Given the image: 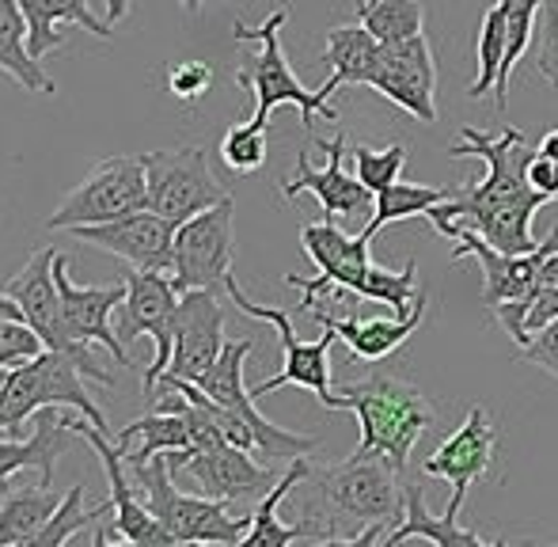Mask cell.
<instances>
[{"mask_svg":"<svg viewBox=\"0 0 558 547\" xmlns=\"http://www.w3.org/2000/svg\"><path fill=\"white\" fill-rule=\"evenodd\" d=\"M69 426H73V434H81L84 441H88L92 449L99 452V460H104V472H107V483H111L114 525L104 528V533H96V544H111V540H125V544H137V547L175 544V540H171L168 528H163L160 521L153 518V510H148V506L141 502L137 487H133V479L125 475V452H122V445H114L111 437H107V429L92 426L88 418H73Z\"/></svg>","mask_w":558,"mask_h":547,"instance_id":"18","label":"cell"},{"mask_svg":"<svg viewBox=\"0 0 558 547\" xmlns=\"http://www.w3.org/2000/svg\"><path fill=\"white\" fill-rule=\"evenodd\" d=\"M289 15H293V8L281 4V8H274L263 23H255V27H247L243 20L232 23L235 42H258L255 58H247V65L235 69V84L255 96V114H251V122H255V126H270V114L278 111L281 104H293L308 130L316 119L338 122L331 96H327L324 88H316V92L304 88L301 76L289 69L286 46H281V27L289 23Z\"/></svg>","mask_w":558,"mask_h":547,"instance_id":"5","label":"cell"},{"mask_svg":"<svg viewBox=\"0 0 558 547\" xmlns=\"http://www.w3.org/2000/svg\"><path fill=\"white\" fill-rule=\"evenodd\" d=\"M452 259H475L483 267V304L486 308H498V304H524L536 296L539 289V267L551 252H558V224L539 240L532 252L524 255H506L498 247L486 244L478 232L471 229H452Z\"/></svg>","mask_w":558,"mask_h":547,"instance_id":"15","label":"cell"},{"mask_svg":"<svg viewBox=\"0 0 558 547\" xmlns=\"http://www.w3.org/2000/svg\"><path fill=\"white\" fill-rule=\"evenodd\" d=\"M384 42L365 27V23H342V27L327 31L324 42V61L331 69L319 88L327 96H335L338 88H368V76H373L376 61H380Z\"/></svg>","mask_w":558,"mask_h":547,"instance_id":"26","label":"cell"},{"mask_svg":"<svg viewBox=\"0 0 558 547\" xmlns=\"http://www.w3.org/2000/svg\"><path fill=\"white\" fill-rule=\"evenodd\" d=\"M368 88L376 96H384L388 104L403 107L411 119L434 126L437 122V61L434 46L426 35L403 38V42H391L380 50L373 76H368Z\"/></svg>","mask_w":558,"mask_h":547,"instance_id":"19","label":"cell"},{"mask_svg":"<svg viewBox=\"0 0 558 547\" xmlns=\"http://www.w3.org/2000/svg\"><path fill=\"white\" fill-rule=\"evenodd\" d=\"M304 255L316 263V278H301V274H286V285L301 289V296H365V301L388 304L391 316H407L418 304V263H407L403 270L376 267L368 244L373 240L365 232L345 236L338 221H319L301 229Z\"/></svg>","mask_w":558,"mask_h":547,"instance_id":"3","label":"cell"},{"mask_svg":"<svg viewBox=\"0 0 558 547\" xmlns=\"http://www.w3.org/2000/svg\"><path fill=\"white\" fill-rule=\"evenodd\" d=\"M498 452V426L483 408H471L463 414V422L422 460V472L434 479L452 483V498H448V518H460V506L468 498L471 483H478L494 464Z\"/></svg>","mask_w":558,"mask_h":547,"instance_id":"20","label":"cell"},{"mask_svg":"<svg viewBox=\"0 0 558 547\" xmlns=\"http://www.w3.org/2000/svg\"><path fill=\"white\" fill-rule=\"evenodd\" d=\"M163 88L179 99V104H198V99L209 96L214 88V69L206 61H179L163 73Z\"/></svg>","mask_w":558,"mask_h":547,"instance_id":"39","label":"cell"},{"mask_svg":"<svg viewBox=\"0 0 558 547\" xmlns=\"http://www.w3.org/2000/svg\"><path fill=\"white\" fill-rule=\"evenodd\" d=\"M0 73L12 76L23 92L53 96V81L27 46V20L20 12V0H0Z\"/></svg>","mask_w":558,"mask_h":547,"instance_id":"29","label":"cell"},{"mask_svg":"<svg viewBox=\"0 0 558 547\" xmlns=\"http://www.w3.org/2000/svg\"><path fill=\"white\" fill-rule=\"evenodd\" d=\"M448 194H452V191H441V186H418V183H391V186H384V191L376 194V202H373V217H368V224L361 232L373 240L376 232L388 229V224L411 221V217H426L429 209L437 206V202L448 198Z\"/></svg>","mask_w":558,"mask_h":547,"instance_id":"32","label":"cell"},{"mask_svg":"<svg viewBox=\"0 0 558 547\" xmlns=\"http://www.w3.org/2000/svg\"><path fill=\"white\" fill-rule=\"evenodd\" d=\"M539 20V0H506V58H501V73L494 84V104L498 111L509 107V76H513L517 61L524 58V50L532 46Z\"/></svg>","mask_w":558,"mask_h":547,"instance_id":"35","label":"cell"},{"mask_svg":"<svg viewBox=\"0 0 558 547\" xmlns=\"http://www.w3.org/2000/svg\"><path fill=\"white\" fill-rule=\"evenodd\" d=\"M179 8H183V12H191V15H198L202 12V4H206V0H175Z\"/></svg>","mask_w":558,"mask_h":547,"instance_id":"48","label":"cell"},{"mask_svg":"<svg viewBox=\"0 0 558 547\" xmlns=\"http://www.w3.org/2000/svg\"><path fill=\"white\" fill-rule=\"evenodd\" d=\"M43 408H76L92 426L107 429L104 411L84 388V369L76 357L61 354V350H43V354L27 357V362L12 365V377L0 396V429L15 434L20 422L35 418Z\"/></svg>","mask_w":558,"mask_h":547,"instance_id":"7","label":"cell"},{"mask_svg":"<svg viewBox=\"0 0 558 547\" xmlns=\"http://www.w3.org/2000/svg\"><path fill=\"white\" fill-rule=\"evenodd\" d=\"M403 518V472L388 457H350L312 467L296 490V521L304 540L365 547Z\"/></svg>","mask_w":558,"mask_h":547,"instance_id":"2","label":"cell"},{"mask_svg":"<svg viewBox=\"0 0 558 547\" xmlns=\"http://www.w3.org/2000/svg\"><path fill=\"white\" fill-rule=\"evenodd\" d=\"M43 350V339L27 319H0V365H20Z\"/></svg>","mask_w":558,"mask_h":547,"instance_id":"41","label":"cell"},{"mask_svg":"<svg viewBox=\"0 0 558 547\" xmlns=\"http://www.w3.org/2000/svg\"><path fill=\"white\" fill-rule=\"evenodd\" d=\"M529 183L536 186L544 198H558V160H551V156H544L536 148L532 153V163H529Z\"/></svg>","mask_w":558,"mask_h":547,"instance_id":"44","label":"cell"},{"mask_svg":"<svg viewBox=\"0 0 558 547\" xmlns=\"http://www.w3.org/2000/svg\"><path fill=\"white\" fill-rule=\"evenodd\" d=\"M171 472H186L198 487V495L221 498V502H258L266 490L278 483L270 460L258 464L251 449H240L232 441H221L214 449H183L168 452Z\"/></svg>","mask_w":558,"mask_h":547,"instance_id":"16","label":"cell"},{"mask_svg":"<svg viewBox=\"0 0 558 547\" xmlns=\"http://www.w3.org/2000/svg\"><path fill=\"white\" fill-rule=\"evenodd\" d=\"M53 247H43L35 252L12 278L4 281V293L20 304L23 319L38 331L46 350H61V354L76 357L84 369V377L96 380V385L111 388L114 377L104 373L92 357V342H81L69 335V324H65V312H61V289H58V278H53Z\"/></svg>","mask_w":558,"mask_h":547,"instance_id":"10","label":"cell"},{"mask_svg":"<svg viewBox=\"0 0 558 547\" xmlns=\"http://www.w3.org/2000/svg\"><path fill=\"white\" fill-rule=\"evenodd\" d=\"M8 377H12V365H0V396H4V385H8Z\"/></svg>","mask_w":558,"mask_h":547,"instance_id":"49","label":"cell"},{"mask_svg":"<svg viewBox=\"0 0 558 547\" xmlns=\"http://www.w3.org/2000/svg\"><path fill=\"white\" fill-rule=\"evenodd\" d=\"M235 202L225 198L209 206L206 214L191 217L175 229V252H171V281L179 293L186 289H214L228 293V281L235 278V236H232Z\"/></svg>","mask_w":558,"mask_h":547,"instance_id":"13","label":"cell"},{"mask_svg":"<svg viewBox=\"0 0 558 547\" xmlns=\"http://www.w3.org/2000/svg\"><path fill=\"white\" fill-rule=\"evenodd\" d=\"M53 278H58V289H61V312H65L69 335L81 342H99V347H107L118 365H133L122 335L111 327V312L122 308V301H125V278L111 281V285H76V281L69 278V259L61 252L53 255Z\"/></svg>","mask_w":558,"mask_h":547,"instance_id":"23","label":"cell"},{"mask_svg":"<svg viewBox=\"0 0 558 547\" xmlns=\"http://www.w3.org/2000/svg\"><path fill=\"white\" fill-rule=\"evenodd\" d=\"M145 206H148V175L141 156H107L46 217V229L69 232V229H81V224H104Z\"/></svg>","mask_w":558,"mask_h":547,"instance_id":"12","label":"cell"},{"mask_svg":"<svg viewBox=\"0 0 558 547\" xmlns=\"http://www.w3.org/2000/svg\"><path fill=\"white\" fill-rule=\"evenodd\" d=\"M175 221L160 217L156 209H133L125 217L104 224H81L69 229L81 244H92L99 252L114 255V259L130 263L141 270H163L171 274V252H175Z\"/></svg>","mask_w":558,"mask_h":547,"instance_id":"21","label":"cell"},{"mask_svg":"<svg viewBox=\"0 0 558 547\" xmlns=\"http://www.w3.org/2000/svg\"><path fill=\"white\" fill-rule=\"evenodd\" d=\"M551 319H558V281L555 285H539L536 296L529 301V316H524V335H536L544 324H551Z\"/></svg>","mask_w":558,"mask_h":547,"instance_id":"43","label":"cell"},{"mask_svg":"<svg viewBox=\"0 0 558 547\" xmlns=\"http://www.w3.org/2000/svg\"><path fill=\"white\" fill-rule=\"evenodd\" d=\"M168 452H156L153 460L130 467V479L137 487L141 502L153 510V518L171 533L175 544H243L251 518H232V502L206 495H183L171 483Z\"/></svg>","mask_w":558,"mask_h":547,"instance_id":"6","label":"cell"},{"mask_svg":"<svg viewBox=\"0 0 558 547\" xmlns=\"http://www.w3.org/2000/svg\"><path fill=\"white\" fill-rule=\"evenodd\" d=\"M141 163H145L148 175V209H156V214L175 224L191 221V217L206 214L217 202L232 198L221 179L214 175L202 145L141 153Z\"/></svg>","mask_w":558,"mask_h":547,"instance_id":"11","label":"cell"},{"mask_svg":"<svg viewBox=\"0 0 558 547\" xmlns=\"http://www.w3.org/2000/svg\"><path fill=\"white\" fill-rule=\"evenodd\" d=\"M69 414H58V408H43L35 414V434L27 441H15V437H0V483H12L15 472H27L35 467L38 479L46 487H53V467H58V457H65L69 437H73V426H69Z\"/></svg>","mask_w":558,"mask_h":547,"instance_id":"25","label":"cell"},{"mask_svg":"<svg viewBox=\"0 0 558 547\" xmlns=\"http://www.w3.org/2000/svg\"><path fill=\"white\" fill-rule=\"evenodd\" d=\"M539 153L551 156V160H558V130H551V134H544V141H539Z\"/></svg>","mask_w":558,"mask_h":547,"instance_id":"46","label":"cell"},{"mask_svg":"<svg viewBox=\"0 0 558 547\" xmlns=\"http://www.w3.org/2000/svg\"><path fill=\"white\" fill-rule=\"evenodd\" d=\"M357 23H365L384 46L426 35L422 0H357Z\"/></svg>","mask_w":558,"mask_h":547,"instance_id":"33","label":"cell"},{"mask_svg":"<svg viewBox=\"0 0 558 547\" xmlns=\"http://www.w3.org/2000/svg\"><path fill=\"white\" fill-rule=\"evenodd\" d=\"M312 145L324 148L327 163L324 168H312L308 153L296 156V171L281 179V198H301L304 191L316 194L327 221H350V217L368 214L373 202H376V194L368 191L357 175H350V171L342 168V156L350 153V137H345V130L338 126L335 137H312Z\"/></svg>","mask_w":558,"mask_h":547,"instance_id":"17","label":"cell"},{"mask_svg":"<svg viewBox=\"0 0 558 547\" xmlns=\"http://www.w3.org/2000/svg\"><path fill=\"white\" fill-rule=\"evenodd\" d=\"M107 513H114V502H104V506H92V510H84V487H73L58 502L53 518L46 521L43 533L35 536V544H31V547H61V544H69L73 536H81L88 525L104 521Z\"/></svg>","mask_w":558,"mask_h":547,"instance_id":"36","label":"cell"},{"mask_svg":"<svg viewBox=\"0 0 558 547\" xmlns=\"http://www.w3.org/2000/svg\"><path fill=\"white\" fill-rule=\"evenodd\" d=\"M350 156H353V175H357L373 194H380L384 186L399 183L407 160H411V145H407V141H391V145H384V148L353 145Z\"/></svg>","mask_w":558,"mask_h":547,"instance_id":"37","label":"cell"},{"mask_svg":"<svg viewBox=\"0 0 558 547\" xmlns=\"http://www.w3.org/2000/svg\"><path fill=\"white\" fill-rule=\"evenodd\" d=\"M221 163L235 175H255L266 163V126L243 122V126H228L221 137Z\"/></svg>","mask_w":558,"mask_h":547,"instance_id":"38","label":"cell"},{"mask_svg":"<svg viewBox=\"0 0 558 547\" xmlns=\"http://www.w3.org/2000/svg\"><path fill=\"white\" fill-rule=\"evenodd\" d=\"M228 301L235 304V308L243 312V316L251 319H263V324H274V331H278V342H281V369L274 373L270 380H263V385L251 388V396L255 400H263V396L278 392V388H308L312 396H316L319 403H324L327 411H331L335 403V388H331V342L338 335L331 327H324V335H319L316 342H304L296 339L293 331V316H289L286 308H270V304H258L251 301L247 293L240 289V281H228Z\"/></svg>","mask_w":558,"mask_h":547,"instance_id":"8","label":"cell"},{"mask_svg":"<svg viewBox=\"0 0 558 547\" xmlns=\"http://www.w3.org/2000/svg\"><path fill=\"white\" fill-rule=\"evenodd\" d=\"M179 304V289L171 281V274L163 270H141L130 267L125 270V301H122V324L118 335L122 342H137V339H153V362H148L141 388L145 396L156 392L160 377L171 365V350H175V335H171V316H175Z\"/></svg>","mask_w":558,"mask_h":547,"instance_id":"14","label":"cell"},{"mask_svg":"<svg viewBox=\"0 0 558 547\" xmlns=\"http://www.w3.org/2000/svg\"><path fill=\"white\" fill-rule=\"evenodd\" d=\"M296 308H301L304 316L316 319L319 327H331L338 339L350 347L353 357L376 365V362H384V357L396 354V350L422 327V319H426V293L418 296V304H414L407 316H391V319L335 316V312L324 304V296H301V304H296Z\"/></svg>","mask_w":558,"mask_h":547,"instance_id":"24","label":"cell"},{"mask_svg":"<svg viewBox=\"0 0 558 547\" xmlns=\"http://www.w3.org/2000/svg\"><path fill=\"white\" fill-rule=\"evenodd\" d=\"M403 540H429L437 547H494L490 540H483L478 533L463 528L456 518H434L426 510V495H422L418 483L403 479V518L396 521L388 536H384V547H396Z\"/></svg>","mask_w":558,"mask_h":547,"instance_id":"28","label":"cell"},{"mask_svg":"<svg viewBox=\"0 0 558 547\" xmlns=\"http://www.w3.org/2000/svg\"><path fill=\"white\" fill-rule=\"evenodd\" d=\"M171 335H175V350H171V365L163 377L198 380L221 357L228 342L221 293H214V289H186V293H179L175 316H171Z\"/></svg>","mask_w":558,"mask_h":547,"instance_id":"22","label":"cell"},{"mask_svg":"<svg viewBox=\"0 0 558 547\" xmlns=\"http://www.w3.org/2000/svg\"><path fill=\"white\" fill-rule=\"evenodd\" d=\"M521 362L539 365V369L551 373V377L558 380V319L544 324L529 342H524V347H521Z\"/></svg>","mask_w":558,"mask_h":547,"instance_id":"42","label":"cell"},{"mask_svg":"<svg viewBox=\"0 0 558 547\" xmlns=\"http://www.w3.org/2000/svg\"><path fill=\"white\" fill-rule=\"evenodd\" d=\"M539 46H536V69L544 81L558 88V0H539Z\"/></svg>","mask_w":558,"mask_h":547,"instance_id":"40","label":"cell"},{"mask_svg":"<svg viewBox=\"0 0 558 547\" xmlns=\"http://www.w3.org/2000/svg\"><path fill=\"white\" fill-rule=\"evenodd\" d=\"M125 12H130V4H125V0H107V20H111V23L125 20Z\"/></svg>","mask_w":558,"mask_h":547,"instance_id":"47","label":"cell"},{"mask_svg":"<svg viewBox=\"0 0 558 547\" xmlns=\"http://www.w3.org/2000/svg\"><path fill=\"white\" fill-rule=\"evenodd\" d=\"M536 148L524 141L517 126H506L498 137L486 130L463 126L460 141L448 148L452 160H483L486 175L471 179L463 191H452L445 202L429 209V224L448 240L452 229H471L490 247L506 255H524L536 247L532 240V221L536 209L551 198L529 183V163Z\"/></svg>","mask_w":558,"mask_h":547,"instance_id":"1","label":"cell"},{"mask_svg":"<svg viewBox=\"0 0 558 547\" xmlns=\"http://www.w3.org/2000/svg\"><path fill=\"white\" fill-rule=\"evenodd\" d=\"M308 472H312V460L308 457L289 460L286 475H281V479L274 483V487L266 490L263 498H258V506H255V513H251V528H247V536H243V544H247V547H286V544L304 540L301 528H296V525H281L278 510H281V502L289 498V490L301 487V479Z\"/></svg>","mask_w":558,"mask_h":547,"instance_id":"31","label":"cell"},{"mask_svg":"<svg viewBox=\"0 0 558 547\" xmlns=\"http://www.w3.org/2000/svg\"><path fill=\"white\" fill-rule=\"evenodd\" d=\"M331 411H353L361 426V441L353 457H388L407 475L418 437L434 426L437 411L411 380L396 373H373L365 380L335 388Z\"/></svg>","mask_w":558,"mask_h":547,"instance_id":"4","label":"cell"},{"mask_svg":"<svg viewBox=\"0 0 558 547\" xmlns=\"http://www.w3.org/2000/svg\"><path fill=\"white\" fill-rule=\"evenodd\" d=\"M501 58H506V0H494L483 15V27H478L475 42V81H471L468 96L486 99L498 84Z\"/></svg>","mask_w":558,"mask_h":547,"instance_id":"34","label":"cell"},{"mask_svg":"<svg viewBox=\"0 0 558 547\" xmlns=\"http://www.w3.org/2000/svg\"><path fill=\"white\" fill-rule=\"evenodd\" d=\"M58 502L61 498L53 495L43 479L23 483V487L12 483V490H8L4 502H0V547L35 544V536L43 533V525L53 518V510H58Z\"/></svg>","mask_w":558,"mask_h":547,"instance_id":"30","label":"cell"},{"mask_svg":"<svg viewBox=\"0 0 558 547\" xmlns=\"http://www.w3.org/2000/svg\"><path fill=\"white\" fill-rule=\"evenodd\" d=\"M20 12L27 20V46L38 61L50 58L53 50L65 46V23L92 31L96 38H111V23H104L99 15H92L88 0H20Z\"/></svg>","mask_w":558,"mask_h":547,"instance_id":"27","label":"cell"},{"mask_svg":"<svg viewBox=\"0 0 558 547\" xmlns=\"http://www.w3.org/2000/svg\"><path fill=\"white\" fill-rule=\"evenodd\" d=\"M251 350H255V339H228L221 357H217V362L209 365V369L202 373L194 385H198L214 403H221V408L247 418L251 434H255V452H258V457H266V460L312 457V452L319 449V437L293 434V429L274 426V422L255 408L258 400L251 396V388L243 385V362H247Z\"/></svg>","mask_w":558,"mask_h":547,"instance_id":"9","label":"cell"},{"mask_svg":"<svg viewBox=\"0 0 558 547\" xmlns=\"http://www.w3.org/2000/svg\"><path fill=\"white\" fill-rule=\"evenodd\" d=\"M0 319H23V312H20V304L12 301V296L0 289Z\"/></svg>","mask_w":558,"mask_h":547,"instance_id":"45","label":"cell"}]
</instances>
